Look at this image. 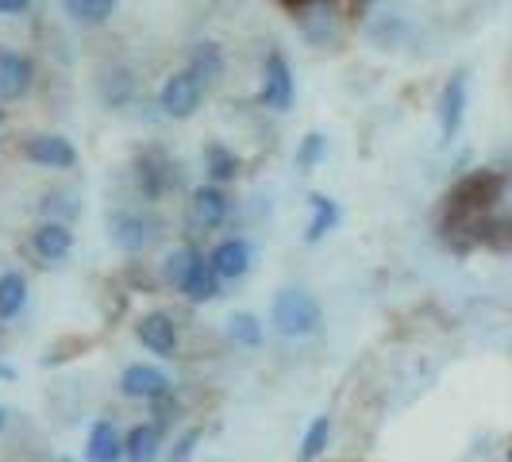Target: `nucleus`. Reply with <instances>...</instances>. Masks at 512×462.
<instances>
[{
  "label": "nucleus",
  "instance_id": "473e14b6",
  "mask_svg": "<svg viewBox=\"0 0 512 462\" xmlns=\"http://www.w3.org/2000/svg\"><path fill=\"white\" fill-rule=\"evenodd\" d=\"M58 462H77V459H70V455H62V459H58Z\"/></svg>",
  "mask_w": 512,
  "mask_h": 462
},
{
  "label": "nucleus",
  "instance_id": "412c9836",
  "mask_svg": "<svg viewBox=\"0 0 512 462\" xmlns=\"http://www.w3.org/2000/svg\"><path fill=\"white\" fill-rule=\"evenodd\" d=\"M205 174L212 185H231L243 174V158L231 151L228 143L212 139V143H205Z\"/></svg>",
  "mask_w": 512,
  "mask_h": 462
},
{
  "label": "nucleus",
  "instance_id": "f03ea898",
  "mask_svg": "<svg viewBox=\"0 0 512 462\" xmlns=\"http://www.w3.org/2000/svg\"><path fill=\"white\" fill-rule=\"evenodd\" d=\"M205 97L208 85L185 66V70H174V74L166 77V85L158 93V108H162L166 120H193L205 108Z\"/></svg>",
  "mask_w": 512,
  "mask_h": 462
},
{
  "label": "nucleus",
  "instance_id": "a211bd4d",
  "mask_svg": "<svg viewBox=\"0 0 512 462\" xmlns=\"http://www.w3.org/2000/svg\"><path fill=\"white\" fill-rule=\"evenodd\" d=\"M185 66L212 89V85H220L224 74H228V54H224V47H220L216 39H197V43L189 47V62H185Z\"/></svg>",
  "mask_w": 512,
  "mask_h": 462
},
{
  "label": "nucleus",
  "instance_id": "cd10ccee",
  "mask_svg": "<svg viewBox=\"0 0 512 462\" xmlns=\"http://www.w3.org/2000/svg\"><path fill=\"white\" fill-rule=\"evenodd\" d=\"M201 436H205L201 428H185V432H181V436L174 439V447H170V455H166V459H170V462H189V455L197 451Z\"/></svg>",
  "mask_w": 512,
  "mask_h": 462
},
{
  "label": "nucleus",
  "instance_id": "a878e982",
  "mask_svg": "<svg viewBox=\"0 0 512 462\" xmlns=\"http://www.w3.org/2000/svg\"><path fill=\"white\" fill-rule=\"evenodd\" d=\"M228 335L235 347H262V339H266V328H262V320H258L255 312H235L228 320Z\"/></svg>",
  "mask_w": 512,
  "mask_h": 462
},
{
  "label": "nucleus",
  "instance_id": "4468645a",
  "mask_svg": "<svg viewBox=\"0 0 512 462\" xmlns=\"http://www.w3.org/2000/svg\"><path fill=\"white\" fill-rule=\"evenodd\" d=\"M208 266L216 270L220 282H239L251 274L255 266V247L247 239H220L212 251H208Z\"/></svg>",
  "mask_w": 512,
  "mask_h": 462
},
{
  "label": "nucleus",
  "instance_id": "6ab92c4d",
  "mask_svg": "<svg viewBox=\"0 0 512 462\" xmlns=\"http://www.w3.org/2000/svg\"><path fill=\"white\" fill-rule=\"evenodd\" d=\"M343 220V208L335 205L328 193H308V224H305V243H324Z\"/></svg>",
  "mask_w": 512,
  "mask_h": 462
},
{
  "label": "nucleus",
  "instance_id": "1a4fd4ad",
  "mask_svg": "<svg viewBox=\"0 0 512 462\" xmlns=\"http://www.w3.org/2000/svg\"><path fill=\"white\" fill-rule=\"evenodd\" d=\"M189 216H193L197 228L220 231L231 220V193L224 185H212V181L197 185L189 193Z\"/></svg>",
  "mask_w": 512,
  "mask_h": 462
},
{
  "label": "nucleus",
  "instance_id": "39448f33",
  "mask_svg": "<svg viewBox=\"0 0 512 462\" xmlns=\"http://www.w3.org/2000/svg\"><path fill=\"white\" fill-rule=\"evenodd\" d=\"M120 393L128 401H147V405H158L174 393V382L166 370H158L151 362H131L128 370L120 374Z\"/></svg>",
  "mask_w": 512,
  "mask_h": 462
},
{
  "label": "nucleus",
  "instance_id": "4be33fe9",
  "mask_svg": "<svg viewBox=\"0 0 512 462\" xmlns=\"http://www.w3.org/2000/svg\"><path fill=\"white\" fill-rule=\"evenodd\" d=\"M62 12L77 27H104L116 16V0H62Z\"/></svg>",
  "mask_w": 512,
  "mask_h": 462
},
{
  "label": "nucleus",
  "instance_id": "9b49d317",
  "mask_svg": "<svg viewBox=\"0 0 512 462\" xmlns=\"http://www.w3.org/2000/svg\"><path fill=\"white\" fill-rule=\"evenodd\" d=\"M466 108H470V89H466V74H451L443 93H439V135L443 143H455L459 139L462 124H466Z\"/></svg>",
  "mask_w": 512,
  "mask_h": 462
},
{
  "label": "nucleus",
  "instance_id": "aec40b11",
  "mask_svg": "<svg viewBox=\"0 0 512 462\" xmlns=\"http://www.w3.org/2000/svg\"><path fill=\"white\" fill-rule=\"evenodd\" d=\"M162 459V424L143 420L124 432V462H158Z\"/></svg>",
  "mask_w": 512,
  "mask_h": 462
},
{
  "label": "nucleus",
  "instance_id": "c756f323",
  "mask_svg": "<svg viewBox=\"0 0 512 462\" xmlns=\"http://www.w3.org/2000/svg\"><path fill=\"white\" fill-rule=\"evenodd\" d=\"M12 378H16V370L12 366H0V382H12Z\"/></svg>",
  "mask_w": 512,
  "mask_h": 462
},
{
  "label": "nucleus",
  "instance_id": "ddd939ff",
  "mask_svg": "<svg viewBox=\"0 0 512 462\" xmlns=\"http://www.w3.org/2000/svg\"><path fill=\"white\" fill-rule=\"evenodd\" d=\"M108 239L116 251L124 255H139L147 243H151V224L143 212H131V208H116L108 212Z\"/></svg>",
  "mask_w": 512,
  "mask_h": 462
},
{
  "label": "nucleus",
  "instance_id": "f8f14e48",
  "mask_svg": "<svg viewBox=\"0 0 512 462\" xmlns=\"http://www.w3.org/2000/svg\"><path fill=\"white\" fill-rule=\"evenodd\" d=\"M35 89V62L20 51L0 47V104L24 101Z\"/></svg>",
  "mask_w": 512,
  "mask_h": 462
},
{
  "label": "nucleus",
  "instance_id": "393cba45",
  "mask_svg": "<svg viewBox=\"0 0 512 462\" xmlns=\"http://www.w3.org/2000/svg\"><path fill=\"white\" fill-rule=\"evenodd\" d=\"M332 443V420L328 416H316L301 436V447H297V462H316Z\"/></svg>",
  "mask_w": 512,
  "mask_h": 462
},
{
  "label": "nucleus",
  "instance_id": "0eeeda50",
  "mask_svg": "<svg viewBox=\"0 0 512 462\" xmlns=\"http://www.w3.org/2000/svg\"><path fill=\"white\" fill-rule=\"evenodd\" d=\"M178 166L166 158L162 151H143L139 158H135V189H139V197L143 201H162L166 193H170V185L178 181V174H174Z\"/></svg>",
  "mask_w": 512,
  "mask_h": 462
},
{
  "label": "nucleus",
  "instance_id": "b1692460",
  "mask_svg": "<svg viewBox=\"0 0 512 462\" xmlns=\"http://www.w3.org/2000/svg\"><path fill=\"white\" fill-rule=\"evenodd\" d=\"M27 293L31 285L20 270H4L0 274V320H16L20 312L27 308Z\"/></svg>",
  "mask_w": 512,
  "mask_h": 462
},
{
  "label": "nucleus",
  "instance_id": "f3484780",
  "mask_svg": "<svg viewBox=\"0 0 512 462\" xmlns=\"http://www.w3.org/2000/svg\"><path fill=\"white\" fill-rule=\"evenodd\" d=\"M124 459V436L112 420H93L89 424V436H85V455L81 462H120Z\"/></svg>",
  "mask_w": 512,
  "mask_h": 462
},
{
  "label": "nucleus",
  "instance_id": "20e7f679",
  "mask_svg": "<svg viewBox=\"0 0 512 462\" xmlns=\"http://www.w3.org/2000/svg\"><path fill=\"white\" fill-rule=\"evenodd\" d=\"M297 31L312 47H332L343 31V8L339 0H301L297 8Z\"/></svg>",
  "mask_w": 512,
  "mask_h": 462
},
{
  "label": "nucleus",
  "instance_id": "423d86ee",
  "mask_svg": "<svg viewBox=\"0 0 512 462\" xmlns=\"http://www.w3.org/2000/svg\"><path fill=\"white\" fill-rule=\"evenodd\" d=\"M31 166H43V170H74L77 166V147L74 139L58 135V131H43V135H31L20 147Z\"/></svg>",
  "mask_w": 512,
  "mask_h": 462
},
{
  "label": "nucleus",
  "instance_id": "dca6fc26",
  "mask_svg": "<svg viewBox=\"0 0 512 462\" xmlns=\"http://www.w3.org/2000/svg\"><path fill=\"white\" fill-rule=\"evenodd\" d=\"M174 293H181L189 305H208V301H216V297L224 293V282H220L216 270L208 266V255H201L193 266H189V274L181 278V285L174 289Z\"/></svg>",
  "mask_w": 512,
  "mask_h": 462
},
{
  "label": "nucleus",
  "instance_id": "f257e3e1",
  "mask_svg": "<svg viewBox=\"0 0 512 462\" xmlns=\"http://www.w3.org/2000/svg\"><path fill=\"white\" fill-rule=\"evenodd\" d=\"M270 324L282 339H312L324 328V305L297 285H285L270 301Z\"/></svg>",
  "mask_w": 512,
  "mask_h": 462
},
{
  "label": "nucleus",
  "instance_id": "6e6552de",
  "mask_svg": "<svg viewBox=\"0 0 512 462\" xmlns=\"http://www.w3.org/2000/svg\"><path fill=\"white\" fill-rule=\"evenodd\" d=\"M135 339H139V347L143 351H151L154 359H174L178 355V324H174V316L170 312H162V308H154L147 316H139V324H135Z\"/></svg>",
  "mask_w": 512,
  "mask_h": 462
},
{
  "label": "nucleus",
  "instance_id": "c85d7f7f",
  "mask_svg": "<svg viewBox=\"0 0 512 462\" xmlns=\"http://www.w3.org/2000/svg\"><path fill=\"white\" fill-rule=\"evenodd\" d=\"M35 0H0V16H24Z\"/></svg>",
  "mask_w": 512,
  "mask_h": 462
},
{
  "label": "nucleus",
  "instance_id": "7ed1b4c3",
  "mask_svg": "<svg viewBox=\"0 0 512 462\" xmlns=\"http://www.w3.org/2000/svg\"><path fill=\"white\" fill-rule=\"evenodd\" d=\"M258 101L270 112H293L297 108V77H293V66L282 51H270L262 58V89H258Z\"/></svg>",
  "mask_w": 512,
  "mask_h": 462
},
{
  "label": "nucleus",
  "instance_id": "9d476101",
  "mask_svg": "<svg viewBox=\"0 0 512 462\" xmlns=\"http://www.w3.org/2000/svg\"><path fill=\"white\" fill-rule=\"evenodd\" d=\"M97 97H101V104L112 108V112L131 108V104L139 101V77H135V70L124 66V62L101 66V74H97Z\"/></svg>",
  "mask_w": 512,
  "mask_h": 462
},
{
  "label": "nucleus",
  "instance_id": "5701e85b",
  "mask_svg": "<svg viewBox=\"0 0 512 462\" xmlns=\"http://www.w3.org/2000/svg\"><path fill=\"white\" fill-rule=\"evenodd\" d=\"M35 212L43 216V220H58V224H74L77 216H81V201H77L74 189H47L43 197H39V205Z\"/></svg>",
  "mask_w": 512,
  "mask_h": 462
},
{
  "label": "nucleus",
  "instance_id": "2f4dec72",
  "mask_svg": "<svg viewBox=\"0 0 512 462\" xmlns=\"http://www.w3.org/2000/svg\"><path fill=\"white\" fill-rule=\"evenodd\" d=\"M4 120H8V112H4V104H0V128H4Z\"/></svg>",
  "mask_w": 512,
  "mask_h": 462
},
{
  "label": "nucleus",
  "instance_id": "bb28decb",
  "mask_svg": "<svg viewBox=\"0 0 512 462\" xmlns=\"http://www.w3.org/2000/svg\"><path fill=\"white\" fill-rule=\"evenodd\" d=\"M332 151V143H328V135L324 131H308L305 139L297 143V154H293V162H297V170L308 174V170H316L324 158Z\"/></svg>",
  "mask_w": 512,
  "mask_h": 462
},
{
  "label": "nucleus",
  "instance_id": "7c9ffc66",
  "mask_svg": "<svg viewBox=\"0 0 512 462\" xmlns=\"http://www.w3.org/2000/svg\"><path fill=\"white\" fill-rule=\"evenodd\" d=\"M8 428V412H4V405H0V432Z\"/></svg>",
  "mask_w": 512,
  "mask_h": 462
},
{
  "label": "nucleus",
  "instance_id": "2eb2a0df",
  "mask_svg": "<svg viewBox=\"0 0 512 462\" xmlns=\"http://www.w3.org/2000/svg\"><path fill=\"white\" fill-rule=\"evenodd\" d=\"M31 251L43 258V262H66L74 255V224H58V220H39L31 228Z\"/></svg>",
  "mask_w": 512,
  "mask_h": 462
}]
</instances>
